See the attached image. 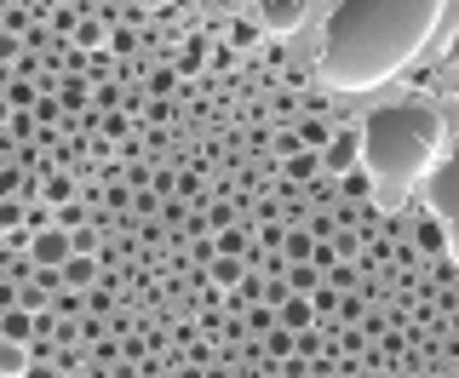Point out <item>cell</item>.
Returning <instances> with one entry per match:
<instances>
[{
    "label": "cell",
    "mask_w": 459,
    "mask_h": 378,
    "mask_svg": "<svg viewBox=\"0 0 459 378\" xmlns=\"http://www.w3.org/2000/svg\"><path fill=\"white\" fill-rule=\"evenodd\" d=\"M448 0H339L322 35V81L333 92H368L408 69V57L437 35Z\"/></svg>",
    "instance_id": "obj_1"
},
{
    "label": "cell",
    "mask_w": 459,
    "mask_h": 378,
    "mask_svg": "<svg viewBox=\"0 0 459 378\" xmlns=\"http://www.w3.org/2000/svg\"><path fill=\"white\" fill-rule=\"evenodd\" d=\"M442 115L430 104H385L362 121V167L373 172V207L385 218L408 207V184L437 167Z\"/></svg>",
    "instance_id": "obj_2"
},
{
    "label": "cell",
    "mask_w": 459,
    "mask_h": 378,
    "mask_svg": "<svg viewBox=\"0 0 459 378\" xmlns=\"http://www.w3.org/2000/svg\"><path fill=\"white\" fill-rule=\"evenodd\" d=\"M425 201L448 224V253L459 258V143H448V155L425 172Z\"/></svg>",
    "instance_id": "obj_3"
},
{
    "label": "cell",
    "mask_w": 459,
    "mask_h": 378,
    "mask_svg": "<svg viewBox=\"0 0 459 378\" xmlns=\"http://www.w3.org/2000/svg\"><path fill=\"white\" fill-rule=\"evenodd\" d=\"M29 258H35L40 270H64L69 258H75V229H64V224L40 229V236H35V246H29Z\"/></svg>",
    "instance_id": "obj_4"
},
{
    "label": "cell",
    "mask_w": 459,
    "mask_h": 378,
    "mask_svg": "<svg viewBox=\"0 0 459 378\" xmlns=\"http://www.w3.org/2000/svg\"><path fill=\"white\" fill-rule=\"evenodd\" d=\"M322 161L333 178H344V172H356L362 167V126H351V133H333V143L322 150Z\"/></svg>",
    "instance_id": "obj_5"
},
{
    "label": "cell",
    "mask_w": 459,
    "mask_h": 378,
    "mask_svg": "<svg viewBox=\"0 0 459 378\" xmlns=\"http://www.w3.org/2000/svg\"><path fill=\"white\" fill-rule=\"evenodd\" d=\"M0 339H12V344H35V339H40V315H35V310H23V304L0 310Z\"/></svg>",
    "instance_id": "obj_6"
},
{
    "label": "cell",
    "mask_w": 459,
    "mask_h": 378,
    "mask_svg": "<svg viewBox=\"0 0 459 378\" xmlns=\"http://www.w3.org/2000/svg\"><path fill=\"white\" fill-rule=\"evenodd\" d=\"M29 367H35V350H29V344L0 339V378H23Z\"/></svg>",
    "instance_id": "obj_7"
},
{
    "label": "cell",
    "mask_w": 459,
    "mask_h": 378,
    "mask_svg": "<svg viewBox=\"0 0 459 378\" xmlns=\"http://www.w3.org/2000/svg\"><path fill=\"white\" fill-rule=\"evenodd\" d=\"M281 327H293V332L316 327V298H310V293H293V298L281 304Z\"/></svg>",
    "instance_id": "obj_8"
},
{
    "label": "cell",
    "mask_w": 459,
    "mask_h": 378,
    "mask_svg": "<svg viewBox=\"0 0 459 378\" xmlns=\"http://www.w3.org/2000/svg\"><path fill=\"white\" fill-rule=\"evenodd\" d=\"M247 258H212V264H207V275H212V281H219V287H230V293H236V287L241 281H247Z\"/></svg>",
    "instance_id": "obj_9"
},
{
    "label": "cell",
    "mask_w": 459,
    "mask_h": 378,
    "mask_svg": "<svg viewBox=\"0 0 459 378\" xmlns=\"http://www.w3.org/2000/svg\"><path fill=\"white\" fill-rule=\"evenodd\" d=\"M299 18H305V6H299V0H264V29H293Z\"/></svg>",
    "instance_id": "obj_10"
},
{
    "label": "cell",
    "mask_w": 459,
    "mask_h": 378,
    "mask_svg": "<svg viewBox=\"0 0 459 378\" xmlns=\"http://www.w3.org/2000/svg\"><path fill=\"white\" fill-rule=\"evenodd\" d=\"M344 201H351V207H356V201H373V172L368 167H356V172H344Z\"/></svg>",
    "instance_id": "obj_11"
},
{
    "label": "cell",
    "mask_w": 459,
    "mask_h": 378,
    "mask_svg": "<svg viewBox=\"0 0 459 378\" xmlns=\"http://www.w3.org/2000/svg\"><path fill=\"white\" fill-rule=\"evenodd\" d=\"M98 281V270H92V253H75L64 264V287H92Z\"/></svg>",
    "instance_id": "obj_12"
},
{
    "label": "cell",
    "mask_w": 459,
    "mask_h": 378,
    "mask_svg": "<svg viewBox=\"0 0 459 378\" xmlns=\"http://www.w3.org/2000/svg\"><path fill=\"white\" fill-rule=\"evenodd\" d=\"M442 246H448V224L430 212L425 224H420V253H442Z\"/></svg>",
    "instance_id": "obj_13"
},
{
    "label": "cell",
    "mask_w": 459,
    "mask_h": 378,
    "mask_svg": "<svg viewBox=\"0 0 459 378\" xmlns=\"http://www.w3.org/2000/svg\"><path fill=\"white\" fill-rule=\"evenodd\" d=\"M287 281H293V293H316V287H322L327 275L316 270V264H287Z\"/></svg>",
    "instance_id": "obj_14"
},
{
    "label": "cell",
    "mask_w": 459,
    "mask_h": 378,
    "mask_svg": "<svg viewBox=\"0 0 459 378\" xmlns=\"http://www.w3.org/2000/svg\"><path fill=\"white\" fill-rule=\"evenodd\" d=\"M299 138H305V150H327V143H333V126H322V121H299Z\"/></svg>",
    "instance_id": "obj_15"
},
{
    "label": "cell",
    "mask_w": 459,
    "mask_h": 378,
    "mask_svg": "<svg viewBox=\"0 0 459 378\" xmlns=\"http://www.w3.org/2000/svg\"><path fill=\"white\" fill-rule=\"evenodd\" d=\"M47 298H52V293H47L40 281H23V287H18V304H23V310H35V315H40V310H52Z\"/></svg>",
    "instance_id": "obj_16"
},
{
    "label": "cell",
    "mask_w": 459,
    "mask_h": 378,
    "mask_svg": "<svg viewBox=\"0 0 459 378\" xmlns=\"http://www.w3.org/2000/svg\"><path fill=\"white\" fill-rule=\"evenodd\" d=\"M69 195H75V178L52 172V178H47V201H52V207H69Z\"/></svg>",
    "instance_id": "obj_17"
},
{
    "label": "cell",
    "mask_w": 459,
    "mask_h": 378,
    "mask_svg": "<svg viewBox=\"0 0 459 378\" xmlns=\"http://www.w3.org/2000/svg\"><path fill=\"white\" fill-rule=\"evenodd\" d=\"M322 339H327L322 327H305V332H299V356H305V361H316V356H327V350H322Z\"/></svg>",
    "instance_id": "obj_18"
},
{
    "label": "cell",
    "mask_w": 459,
    "mask_h": 378,
    "mask_svg": "<svg viewBox=\"0 0 459 378\" xmlns=\"http://www.w3.org/2000/svg\"><path fill=\"white\" fill-rule=\"evenodd\" d=\"M219 253L224 258H247V236H241V229H224V236H219Z\"/></svg>",
    "instance_id": "obj_19"
},
{
    "label": "cell",
    "mask_w": 459,
    "mask_h": 378,
    "mask_svg": "<svg viewBox=\"0 0 459 378\" xmlns=\"http://www.w3.org/2000/svg\"><path fill=\"white\" fill-rule=\"evenodd\" d=\"M57 224H64V229H86V224H92V207H57Z\"/></svg>",
    "instance_id": "obj_20"
},
{
    "label": "cell",
    "mask_w": 459,
    "mask_h": 378,
    "mask_svg": "<svg viewBox=\"0 0 459 378\" xmlns=\"http://www.w3.org/2000/svg\"><path fill=\"white\" fill-rule=\"evenodd\" d=\"M121 356H126V350H121L115 339H98V344H92V361H98V367H115Z\"/></svg>",
    "instance_id": "obj_21"
},
{
    "label": "cell",
    "mask_w": 459,
    "mask_h": 378,
    "mask_svg": "<svg viewBox=\"0 0 459 378\" xmlns=\"http://www.w3.org/2000/svg\"><path fill=\"white\" fill-rule=\"evenodd\" d=\"M276 155H287V161H293V155H305V138H299V126H293V133H276Z\"/></svg>",
    "instance_id": "obj_22"
},
{
    "label": "cell",
    "mask_w": 459,
    "mask_h": 378,
    "mask_svg": "<svg viewBox=\"0 0 459 378\" xmlns=\"http://www.w3.org/2000/svg\"><path fill=\"white\" fill-rule=\"evenodd\" d=\"M201 64H207V40L195 35V40H190V52H184V75H195Z\"/></svg>",
    "instance_id": "obj_23"
},
{
    "label": "cell",
    "mask_w": 459,
    "mask_h": 378,
    "mask_svg": "<svg viewBox=\"0 0 459 378\" xmlns=\"http://www.w3.org/2000/svg\"><path fill=\"white\" fill-rule=\"evenodd\" d=\"M23 224L35 229V236H40V229H52V201H40V207H29V218H23Z\"/></svg>",
    "instance_id": "obj_24"
},
{
    "label": "cell",
    "mask_w": 459,
    "mask_h": 378,
    "mask_svg": "<svg viewBox=\"0 0 459 378\" xmlns=\"http://www.w3.org/2000/svg\"><path fill=\"white\" fill-rule=\"evenodd\" d=\"M356 246H362V236H356V229H339V236H333V253H339V258H356Z\"/></svg>",
    "instance_id": "obj_25"
},
{
    "label": "cell",
    "mask_w": 459,
    "mask_h": 378,
    "mask_svg": "<svg viewBox=\"0 0 459 378\" xmlns=\"http://www.w3.org/2000/svg\"><path fill=\"white\" fill-rule=\"evenodd\" d=\"M75 35H81V47H98V40H104V23H81Z\"/></svg>",
    "instance_id": "obj_26"
},
{
    "label": "cell",
    "mask_w": 459,
    "mask_h": 378,
    "mask_svg": "<svg viewBox=\"0 0 459 378\" xmlns=\"http://www.w3.org/2000/svg\"><path fill=\"white\" fill-rule=\"evenodd\" d=\"M0 57H6V64H18V57H23V40L6 35V40H0Z\"/></svg>",
    "instance_id": "obj_27"
},
{
    "label": "cell",
    "mask_w": 459,
    "mask_h": 378,
    "mask_svg": "<svg viewBox=\"0 0 459 378\" xmlns=\"http://www.w3.org/2000/svg\"><path fill=\"white\" fill-rule=\"evenodd\" d=\"M115 104H121V92H115L109 81H98V109H115Z\"/></svg>",
    "instance_id": "obj_28"
},
{
    "label": "cell",
    "mask_w": 459,
    "mask_h": 378,
    "mask_svg": "<svg viewBox=\"0 0 459 378\" xmlns=\"http://www.w3.org/2000/svg\"><path fill=\"white\" fill-rule=\"evenodd\" d=\"M339 322H362V298H344L339 304Z\"/></svg>",
    "instance_id": "obj_29"
},
{
    "label": "cell",
    "mask_w": 459,
    "mask_h": 378,
    "mask_svg": "<svg viewBox=\"0 0 459 378\" xmlns=\"http://www.w3.org/2000/svg\"><path fill=\"white\" fill-rule=\"evenodd\" d=\"M23 378H64V367H52V361H35V367H29Z\"/></svg>",
    "instance_id": "obj_30"
},
{
    "label": "cell",
    "mask_w": 459,
    "mask_h": 378,
    "mask_svg": "<svg viewBox=\"0 0 459 378\" xmlns=\"http://www.w3.org/2000/svg\"><path fill=\"white\" fill-rule=\"evenodd\" d=\"M207 218H212V229H230V218H236V212H230V207H224V201H219V207H212Z\"/></svg>",
    "instance_id": "obj_31"
},
{
    "label": "cell",
    "mask_w": 459,
    "mask_h": 378,
    "mask_svg": "<svg viewBox=\"0 0 459 378\" xmlns=\"http://www.w3.org/2000/svg\"><path fill=\"white\" fill-rule=\"evenodd\" d=\"M207 378H236V367H230V373L224 367H207Z\"/></svg>",
    "instance_id": "obj_32"
},
{
    "label": "cell",
    "mask_w": 459,
    "mask_h": 378,
    "mask_svg": "<svg viewBox=\"0 0 459 378\" xmlns=\"http://www.w3.org/2000/svg\"><path fill=\"white\" fill-rule=\"evenodd\" d=\"M448 327H454V332H459V310H454V315H448Z\"/></svg>",
    "instance_id": "obj_33"
},
{
    "label": "cell",
    "mask_w": 459,
    "mask_h": 378,
    "mask_svg": "<svg viewBox=\"0 0 459 378\" xmlns=\"http://www.w3.org/2000/svg\"><path fill=\"white\" fill-rule=\"evenodd\" d=\"M356 378H373V373H356Z\"/></svg>",
    "instance_id": "obj_34"
}]
</instances>
